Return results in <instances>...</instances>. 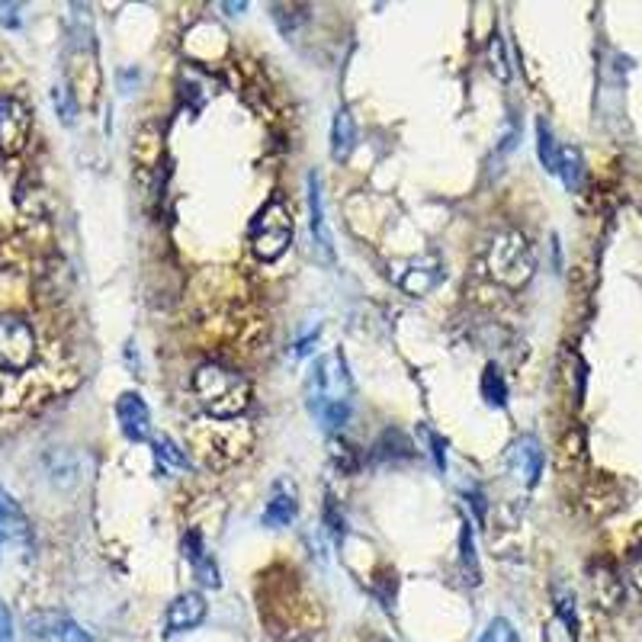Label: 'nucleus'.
Wrapping results in <instances>:
<instances>
[{"label": "nucleus", "mask_w": 642, "mask_h": 642, "mask_svg": "<svg viewBox=\"0 0 642 642\" xmlns=\"http://www.w3.org/2000/svg\"><path fill=\"white\" fill-rule=\"evenodd\" d=\"M193 395L216 421H235L251 408V382L225 363H203L193 373Z\"/></svg>", "instance_id": "nucleus-1"}, {"label": "nucleus", "mask_w": 642, "mask_h": 642, "mask_svg": "<svg viewBox=\"0 0 642 642\" xmlns=\"http://www.w3.org/2000/svg\"><path fill=\"white\" fill-rule=\"evenodd\" d=\"M533 270H537V254H533L530 241L521 232H501L495 235L492 248H488V273L508 289H521Z\"/></svg>", "instance_id": "nucleus-2"}, {"label": "nucleus", "mask_w": 642, "mask_h": 642, "mask_svg": "<svg viewBox=\"0 0 642 642\" xmlns=\"http://www.w3.org/2000/svg\"><path fill=\"white\" fill-rule=\"evenodd\" d=\"M350 395H354V379L347 373L344 357L341 354L318 357L309 376H305V405H309L312 415L331 402H350Z\"/></svg>", "instance_id": "nucleus-3"}, {"label": "nucleus", "mask_w": 642, "mask_h": 642, "mask_svg": "<svg viewBox=\"0 0 642 642\" xmlns=\"http://www.w3.org/2000/svg\"><path fill=\"white\" fill-rule=\"evenodd\" d=\"M293 216H289V209L273 200L267 203L261 212L254 216L248 235H251V251L261 257V261H280V257L289 251V244H293Z\"/></svg>", "instance_id": "nucleus-4"}, {"label": "nucleus", "mask_w": 642, "mask_h": 642, "mask_svg": "<svg viewBox=\"0 0 642 642\" xmlns=\"http://www.w3.org/2000/svg\"><path fill=\"white\" fill-rule=\"evenodd\" d=\"M36 331L26 318L0 312V373H23L36 360Z\"/></svg>", "instance_id": "nucleus-5"}, {"label": "nucleus", "mask_w": 642, "mask_h": 642, "mask_svg": "<svg viewBox=\"0 0 642 642\" xmlns=\"http://www.w3.org/2000/svg\"><path fill=\"white\" fill-rule=\"evenodd\" d=\"M29 126H33V116H29L26 103L10 94H0V151L4 155L23 151L29 139Z\"/></svg>", "instance_id": "nucleus-6"}, {"label": "nucleus", "mask_w": 642, "mask_h": 642, "mask_svg": "<svg viewBox=\"0 0 642 642\" xmlns=\"http://www.w3.org/2000/svg\"><path fill=\"white\" fill-rule=\"evenodd\" d=\"M309 232H312V248L315 257L325 267H334V241L328 232V219H325V196H321V174H309Z\"/></svg>", "instance_id": "nucleus-7"}, {"label": "nucleus", "mask_w": 642, "mask_h": 642, "mask_svg": "<svg viewBox=\"0 0 642 642\" xmlns=\"http://www.w3.org/2000/svg\"><path fill=\"white\" fill-rule=\"evenodd\" d=\"M299 514V488L296 482L283 476L270 485V495H267V504H264V514H261V524L270 527V530H280V527H289L296 521Z\"/></svg>", "instance_id": "nucleus-8"}, {"label": "nucleus", "mask_w": 642, "mask_h": 642, "mask_svg": "<svg viewBox=\"0 0 642 642\" xmlns=\"http://www.w3.org/2000/svg\"><path fill=\"white\" fill-rule=\"evenodd\" d=\"M116 421L119 431L132 443H145L151 437V411L139 392H122L116 399Z\"/></svg>", "instance_id": "nucleus-9"}, {"label": "nucleus", "mask_w": 642, "mask_h": 642, "mask_svg": "<svg viewBox=\"0 0 642 642\" xmlns=\"http://www.w3.org/2000/svg\"><path fill=\"white\" fill-rule=\"evenodd\" d=\"M206 620V598L200 591H183L171 601L167 607V617H164V633L167 636H180V633H190L196 630Z\"/></svg>", "instance_id": "nucleus-10"}, {"label": "nucleus", "mask_w": 642, "mask_h": 642, "mask_svg": "<svg viewBox=\"0 0 642 642\" xmlns=\"http://www.w3.org/2000/svg\"><path fill=\"white\" fill-rule=\"evenodd\" d=\"M180 549H183V559L190 562L193 575L200 578V585H206V588H219L222 585L219 565H216V559H212V553L206 549V540H203L200 530H187V533H183Z\"/></svg>", "instance_id": "nucleus-11"}, {"label": "nucleus", "mask_w": 642, "mask_h": 642, "mask_svg": "<svg viewBox=\"0 0 642 642\" xmlns=\"http://www.w3.org/2000/svg\"><path fill=\"white\" fill-rule=\"evenodd\" d=\"M29 633L42 642H90V633L81 623H74L71 617L61 614H36L29 617Z\"/></svg>", "instance_id": "nucleus-12"}, {"label": "nucleus", "mask_w": 642, "mask_h": 642, "mask_svg": "<svg viewBox=\"0 0 642 642\" xmlns=\"http://www.w3.org/2000/svg\"><path fill=\"white\" fill-rule=\"evenodd\" d=\"M511 463H514L517 472H521L524 482H527L530 488L537 485L540 476H543V450H540V440L533 437V434L517 437L514 447H511Z\"/></svg>", "instance_id": "nucleus-13"}, {"label": "nucleus", "mask_w": 642, "mask_h": 642, "mask_svg": "<svg viewBox=\"0 0 642 642\" xmlns=\"http://www.w3.org/2000/svg\"><path fill=\"white\" fill-rule=\"evenodd\" d=\"M440 277H443V270H440L437 257H421V261H415V264H411L402 273L399 286L405 289L408 296H424V293H431V289L440 283Z\"/></svg>", "instance_id": "nucleus-14"}, {"label": "nucleus", "mask_w": 642, "mask_h": 642, "mask_svg": "<svg viewBox=\"0 0 642 642\" xmlns=\"http://www.w3.org/2000/svg\"><path fill=\"white\" fill-rule=\"evenodd\" d=\"M354 148H357V122H354V116H350L347 106H341V110L334 113V122H331V158L347 161Z\"/></svg>", "instance_id": "nucleus-15"}, {"label": "nucleus", "mask_w": 642, "mask_h": 642, "mask_svg": "<svg viewBox=\"0 0 642 642\" xmlns=\"http://www.w3.org/2000/svg\"><path fill=\"white\" fill-rule=\"evenodd\" d=\"M559 177H562L565 190H569V193L582 190V183H585V158H582V151H578L575 145H565L559 151Z\"/></svg>", "instance_id": "nucleus-16"}, {"label": "nucleus", "mask_w": 642, "mask_h": 642, "mask_svg": "<svg viewBox=\"0 0 642 642\" xmlns=\"http://www.w3.org/2000/svg\"><path fill=\"white\" fill-rule=\"evenodd\" d=\"M151 447H155V463H158L161 472L190 469V456H187V450H183L174 437L161 434V437H155V443H151Z\"/></svg>", "instance_id": "nucleus-17"}, {"label": "nucleus", "mask_w": 642, "mask_h": 642, "mask_svg": "<svg viewBox=\"0 0 642 642\" xmlns=\"http://www.w3.org/2000/svg\"><path fill=\"white\" fill-rule=\"evenodd\" d=\"M0 527H4L7 533H13V537H26L29 533V521L20 508V501L13 498L4 485H0Z\"/></svg>", "instance_id": "nucleus-18"}, {"label": "nucleus", "mask_w": 642, "mask_h": 642, "mask_svg": "<svg viewBox=\"0 0 642 642\" xmlns=\"http://www.w3.org/2000/svg\"><path fill=\"white\" fill-rule=\"evenodd\" d=\"M460 569H463L469 585L482 582V569H479V556H476V537H472L469 521H463V530H460Z\"/></svg>", "instance_id": "nucleus-19"}, {"label": "nucleus", "mask_w": 642, "mask_h": 642, "mask_svg": "<svg viewBox=\"0 0 642 642\" xmlns=\"http://www.w3.org/2000/svg\"><path fill=\"white\" fill-rule=\"evenodd\" d=\"M482 399L492 408L508 405V382H504V376H501V370L495 363H488L485 373H482Z\"/></svg>", "instance_id": "nucleus-20"}, {"label": "nucleus", "mask_w": 642, "mask_h": 642, "mask_svg": "<svg viewBox=\"0 0 642 642\" xmlns=\"http://www.w3.org/2000/svg\"><path fill=\"white\" fill-rule=\"evenodd\" d=\"M559 151L556 148V139H553V129H549L546 119H537V155H540V164L546 167L549 174H559Z\"/></svg>", "instance_id": "nucleus-21"}, {"label": "nucleus", "mask_w": 642, "mask_h": 642, "mask_svg": "<svg viewBox=\"0 0 642 642\" xmlns=\"http://www.w3.org/2000/svg\"><path fill=\"white\" fill-rule=\"evenodd\" d=\"M553 604H556V614L559 620L569 626V636L575 642L578 633V607H575V591L565 588V585H553Z\"/></svg>", "instance_id": "nucleus-22"}, {"label": "nucleus", "mask_w": 642, "mask_h": 642, "mask_svg": "<svg viewBox=\"0 0 642 642\" xmlns=\"http://www.w3.org/2000/svg\"><path fill=\"white\" fill-rule=\"evenodd\" d=\"M594 594H598V601L604 607H617L620 598H623V585H620V578L610 572V569H601V572H594Z\"/></svg>", "instance_id": "nucleus-23"}, {"label": "nucleus", "mask_w": 642, "mask_h": 642, "mask_svg": "<svg viewBox=\"0 0 642 642\" xmlns=\"http://www.w3.org/2000/svg\"><path fill=\"white\" fill-rule=\"evenodd\" d=\"M315 418H318L321 427H325V431H331V434L341 431V427L347 424V418H350V402H331L325 408H318Z\"/></svg>", "instance_id": "nucleus-24"}, {"label": "nucleus", "mask_w": 642, "mask_h": 642, "mask_svg": "<svg viewBox=\"0 0 642 642\" xmlns=\"http://www.w3.org/2000/svg\"><path fill=\"white\" fill-rule=\"evenodd\" d=\"M479 642H521V636H517V630H514L511 620L495 617L492 623L485 626V633L479 636Z\"/></svg>", "instance_id": "nucleus-25"}, {"label": "nucleus", "mask_w": 642, "mask_h": 642, "mask_svg": "<svg viewBox=\"0 0 642 642\" xmlns=\"http://www.w3.org/2000/svg\"><path fill=\"white\" fill-rule=\"evenodd\" d=\"M325 524L331 530L334 543H341L347 537V521H344V514L338 511V501H334V495L325 498Z\"/></svg>", "instance_id": "nucleus-26"}, {"label": "nucleus", "mask_w": 642, "mask_h": 642, "mask_svg": "<svg viewBox=\"0 0 642 642\" xmlns=\"http://www.w3.org/2000/svg\"><path fill=\"white\" fill-rule=\"evenodd\" d=\"M488 55H492V71L498 81H508L511 78V68H508V58H504V42L501 36H492V45H488Z\"/></svg>", "instance_id": "nucleus-27"}, {"label": "nucleus", "mask_w": 642, "mask_h": 642, "mask_svg": "<svg viewBox=\"0 0 642 642\" xmlns=\"http://www.w3.org/2000/svg\"><path fill=\"white\" fill-rule=\"evenodd\" d=\"M52 103H55V110H58L61 122H65V126H71L74 113H78V110H74V100H71V94H68L65 87H55V90H52Z\"/></svg>", "instance_id": "nucleus-28"}, {"label": "nucleus", "mask_w": 642, "mask_h": 642, "mask_svg": "<svg viewBox=\"0 0 642 642\" xmlns=\"http://www.w3.org/2000/svg\"><path fill=\"white\" fill-rule=\"evenodd\" d=\"M17 639V633H13V614H10V607L0 601V642H13Z\"/></svg>", "instance_id": "nucleus-29"}, {"label": "nucleus", "mask_w": 642, "mask_h": 642, "mask_svg": "<svg viewBox=\"0 0 642 642\" xmlns=\"http://www.w3.org/2000/svg\"><path fill=\"white\" fill-rule=\"evenodd\" d=\"M431 447H434V463L440 472H447V443L440 440V434H431Z\"/></svg>", "instance_id": "nucleus-30"}, {"label": "nucleus", "mask_w": 642, "mask_h": 642, "mask_svg": "<svg viewBox=\"0 0 642 642\" xmlns=\"http://www.w3.org/2000/svg\"><path fill=\"white\" fill-rule=\"evenodd\" d=\"M630 569H633V582H636V588L642 591V543L636 546V553H633V559H630Z\"/></svg>", "instance_id": "nucleus-31"}, {"label": "nucleus", "mask_w": 642, "mask_h": 642, "mask_svg": "<svg viewBox=\"0 0 642 642\" xmlns=\"http://www.w3.org/2000/svg\"><path fill=\"white\" fill-rule=\"evenodd\" d=\"M4 540H7V530H4V527H0V546H4Z\"/></svg>", "instance_id": "nucleus-32"}]
</instances>
